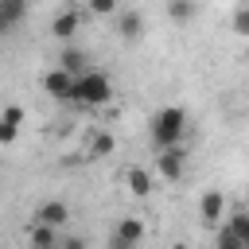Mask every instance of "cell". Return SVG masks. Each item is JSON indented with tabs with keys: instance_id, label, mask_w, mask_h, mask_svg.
<instances>
[{
	"instance_id": "6da1fadb",
	"label": "cell",
	"mask_w": 249,
	"mask_h": 249,
	"mask_svg": "<svg viewBox=\"0 0 249 249\" xmlns=\"http://www.w3.org/2000/svg\"><path fill=\"white\" fill-rule=\"evenodd\" d=\"M183 136H187V113H183L179 105H167V109H160V113L152 117V144H156L160 152L183 144Z\"/></svg>"
},
{
	"instance_id": "7a4b0ae2",
	"label": "cell",
	"mask_w": 249,
	"mask_h": 249,
	"mask_svg": "<svg viewBox=\"0 0 249 249\" xmlns=\"http://www.w3.org/2000/svg\"><path fill=\"white\" fill-rule=\"evenodd\" d=\"M109 97H113V82L101 70H89L74 82V101H82V105H105Z\"/></svg>"
},
{
	"instance_id": "3957f363",
	"label": "cell",
	"mask_w": 249,
	"mask_h": 249,
	"mask_svg": "<svg viewBox=\"0 0 249 249\" xmlns=\"http://www.w3.org/2000/svg\"><path fill=\"white\" fill-rule=\"evenodd\" d=\"M140 237H144V222L140 218H121L113 237H109V249H136Z\"/></svg>"
},
{
	"instance_id": "277c9868",
	"label": "cell",
	"mask_w": 249,
	"mask_h": 249,
	"mask_svg": "<svg viewBox=\"0 0 249 249\" xmlns=\"http://www.w3.org/2000/svg\"><path fill=\"white\" fill-rule=\"evenodd\" d=\"M74 82H78V78H74V74H66L62 66H54V70H47V74H43V89H47L51 97H58V101H62V97H66V101H74Z\"/></svg>"
},
{
	"instance_id": "5b68a950",
	"label": "cell",
	"mask_w": 249,
	"mask_h": 249,
	"mask_svg": "<svg viewBox=\"0 0 249 249\" xmlns=\"http://www.w3.org/2000/svg\"><path fill=\"white\" fill-rule=\"evenodd\" d=\"M156 171H160L163 179H179V175L187 171V152H183V144L163 148V152L156 156Z\"/></svg>"
},
{
	"instance_id": "8992f818",
	"label": "cell",
	"mask_w": 249,
	"mask_h": 249,
	"mask_svg": "<svg viewBox=\"0 0 249 249\" xmlns=\"http://www.w3.org/2000/svg\"><path fill=\"white\" fill-rule=\"evenodd\" d=\"M35 222H39V226H51V230H62V226L70 222V210H66L62 198H51V202H43V206L35 210Z\"/></svg>"
},
{
	"instance_id": "52a82bcc",
	"label": "cell",
	"mask_w": 249,
	"mask_h": 249,
	"mask_svg": "<svg viewBox=\"0 0 249 249\" xmlns=\"http://www.w3.org/2000/svg\"><path fill=\"white\" fill-rule=\"evenodd\" d=\"M198 214H202L206 226H218V218L226 214V198H222V191H206V195L198 198Z\"/></svg>"
},
{
	"instance_id": "ba28073f",
	"label": "cell",
	"mask_w": 249,
	"mask_h": 249,
	"mask_svg": "<svg viewBox=\"0 0 249 249\" xmlns=\"http://www.w3.org/2000/svg\"><path fill=\"white\" fill-rule=\"evenodd\" d=\"M19 124H23V109L19 105H8L0 113V144H12L19 136Z\"/></svg>"
},
{
	"instance_id": "9c48e42d",
	"label": "cell",
	"mask_w": 249,
	"mask_h": 249,
	"mask_svg": "<svg viewBox=\"0 0 249 249\" xmlns=\"http://www.w3.org/2000/svg\"><path fill=\"white\" fill-rule=\"evenodd\" d=\"M23 12H27V4H23V0H0V35H4V31H12V27L23 19Z\"/></svg>"
},
{
	"instance_id": "30bf717a",
	"label": "cell",
	"mask_w": 249,
	"mask_h": 249,
	"mask_svg": "<svg viewBox=\"0 0 249 249\" xmlns=\"http://www.w3.org/2000/svg\"><path fill=\"white\" fill-rule=\"evenodd\" d=\"M124 183H128V191H132L136 198H144V195H152V175H148L144 167H128V175H124Z\"/></svg>"
},
{
	"instance_id": "8fae6325",
	"label": "cell",
	"mask_w": 249,
	"mask_h": 249,
	"mask_svg": "<svg viewBox=\"0 0 249 249\" xmlns=\"http://www.w3.org/2000/svg\"><path fill=\"white\" fill-rule=\"evenodd\" d=\"M117 31H121L124 39H140V35H144V19H140V12H121Z\"/></svg>"
},
{
	"instance_id": "7c38bea8",
	"label": "cell",
	"mask_w": 249,
	"mask_h": 249,
	"mask_svg": "<svg viewBox=\"0 0 249 249\" xmlns=\"http://www.w3.org/2000/svg\"><path fill=\"white\" fill-rule=\"evenodd\" d=\"M31 249H51V245H58V230H51V226H39V222H31Z\"/></svg>"
},
{
	"instance_id": "4fadbf2b",
	"label": "cell",
	"mask_w": 249,
	"mask_h": 249,
	"mask_svg": "<svg viewBox=\"0 0 249 249\" xmlns=\"http://www.w3.org/2000/svg\"><path fill=\"white\" fill-rule=\"evenodd\" d=\"M195 0H167V16L175 19V23H191L195 19Z\"/></svg>"
},
{
	"instance_id": "5bb4252c",
	"label": "cell",
	"mask_w": 249,
	"mask_h": 249,
	"mask_svg": "<svg viewBox=\"0 0 249 249\" xmlns=\"http://www.w3.org/2000/svg\"><path fill=\"white\" fill-rule=\"evenodd\" d=\"M51 31H54L58 39H70V35L78 31V12H62V16H54V23H51Z\"/></svg>"
},
{
	"instance_id": "9a60e30c",
	"label": "cell",
	"mask_w": 249,
	"mask_h": 249,
	"mask_svg": "<svg viewBox=\"0 0 249 249\" xmlns=\"http://www.w3.org/2000/svg\"><path fill=\"white\" fill-rule=\"evenodd\" d=\"M58 66H62L66 74H78V70L86 66V54H82L78 47H62V54H58Z\"/></svg>"
},
{
	"instance_id": "2e32d148",
	"label": "cell",
	"mask_w": 249,
	"mask_h": 249,
	"mask_svg": "<svg viewBox=\"0 0 249 249\" xmlns=\"http://www.w3.org/2000/svg\"><path fill=\"white\" fill-rule=\"evenodd\" d=\"M113 144H117V140H113L109 132H93V136H89V156H93V160H97V156H109Z\"/></svg>"
},
{
	"instance_id": "e0dca14e",
	"label": "cell",
	"mask_w": 249,
	"mask_h": 249,
	"mask_svg": "<svg viewBox=\"0 0 249 249\" xmlns=\"http://www.w3.org/2000/svg\"><path fill=\"white\" fill-rule=\"evenodd\" d=\"M214 249H245V245H241V237H237V233L226 226V230H218V241H214Z\"/></svg>"
},
{
	"instance_id": "ac0fdd59",
	"label": "cell",
	"mask_w": 249,
	"mask_h": 249,
	"mask_svg": "<svg viewBox=\"0 0 249 249\" xmlns=\"http://www.w3.org/2000/svg\"><path fill=\"white\" fill-rule=\"evenodd\" d=\"M230 230H233V233L241 237V245L249 249V214H233V218H230Z\"/></svg>"
},
{
	"instance_id": "d6986e66",
	"label": "cell",
	"mask_w": 249,
	"mask_h": 249,
	"mask_svg": "<svg viewBox=\"0 0 249 249\" xmlns=\"http://www.w3.org/2000/svg\"><path fill=\"white\" fill-rule=\"evenodd\" d=\"M89 8L97 16H109V12H117V0H89Z\"/></svg>"
},
{
	"instance_id": "ffe728a7",
	"label": "cell",
	"mask_w": 249,
	"mask_h": 249,
	"mask_svg": "<svg viewBox=\"0 0 249 249\" xmlns=\"http://www.w3.org/2000/svg\"><path fill=\"white\" fill-rule=\"evenodd\" d=\"M233 27H237L241 35H249V8H241V12L233 16Z\"/></svg>"
},
{
	"instance_id": "44dd1931",
	"label": "cell",
	"mask_w": 249,
	"mask_h": 249,
	"mask_svg": "<svg viewBox=\"0 0 249 249\" xmlns=\"http://www.w3.org/2000/svg\"><path fill=\"white\" fill-rule=\"evenodd\" d=\"M58 245H62V249H86L82 237H58Z\"/></svg>"
},
{
	"instance_id": "7402d4cb",
	"label": "cell",
	"mask_w": 249,
	"mask_h": 249,
	"mask_svg": "<svg viewBox=\"0 0 249 249\" xmlns=\"http://www.w3.org/2000/svg\"><path fill=\"white\" fill-rule=\"evenodd\" d=\"M51 249H62V245H51Z\"/></svg>"
}]
</instances>
